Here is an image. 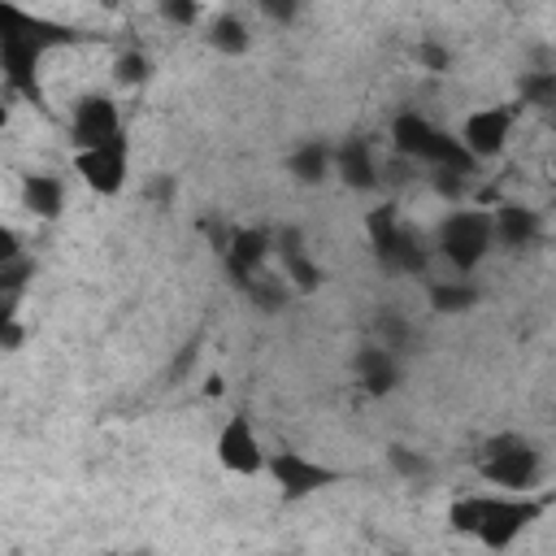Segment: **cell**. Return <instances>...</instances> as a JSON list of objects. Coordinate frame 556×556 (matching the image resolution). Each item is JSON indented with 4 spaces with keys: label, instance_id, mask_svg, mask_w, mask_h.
<instances>
[{
    "label": "cell",
    "instance_id": "obj_1",
    "mask_svg": "<svg viewBox=\"0 0 556 556\" xmlns=\"http://www.w3.org/2000/svg\"><path fill=\"white\" fill-rule=\"evenodd\" d=\"M547 513V495H508V491H473L452 500L447 526L456 534L478 539L491 552L513 547L539 517Z\"/></svg>",
    "mask_w": 556,
    "mask_h": 556
},
{
    "label": "cell",
    "instance_id": "obj_2",
    "mask_svg": "<svg viewBox=\"0 0 556 556\" xmlns=\"http://www.w3.org/2000/svg\"><path fill=\"white\" fill-rule=\"evenodd\" d=\"M65 39H70L65 26L0 0V74L13 91L39 100V61L52 43H65Z\"/></svg>",
    "mask_w": 556,
    "mask_h": 556
},
{
    "label": "cell",
    "instance_id": "obj_3",
    "mask_svg": "<svg viewBox=\"0 0 556 556\" xmlns=\"http://www.w3.org/2000/svg\"><path fill=\"white\" fill-rule=\"evenodd\" d=\"M391 148H395V156L400 161H408V165H430L434 174H473V161H469V152L456 143V135H447V130H439L430 117H421L417 109H404V113H395V122H391Z\"/></svg>",
    "mask_w": 556,
    "mask_h": 556
},
{
    "label": "cell",
    "instance_id": "obj_4",
    "mask_svg": "<svg viewBox=\"0 0 556 556\" xmlns=\"http://www.w3.org/2000/svg\"><path fill=\"white\" fill-rule=\"evenodd\" d=\"M478 473L508 495H530L543 478V452L526 439V434H495L482 443L478 456Z\"/></svg>",
    "mask_w": 556,
    "mask_h": 556
},
{
    "label": "cell",
    "instance_id": "obj_5",
    "mask_svg": "<svg viewBox=\"0 0 556 556\" xmlns=\"http://www.w3.org/2000/svg\"><path fill=\"white\" fill-rule=\"evenodd\" d=\"M365 230H369L374 256H378V265L387 274H426L430 248H426V239L413 226H404V217H400L395 204H378L365 217Z\"/></svg>",
    "mask_w": 556,
    "mask_h": 556
},
{
    "label": "cell",
    "instance_id": "obj_6",
    "mask_svg": "<svg viewBox=\"0 0 556 556\" xmlns=\"http://www.w3.org/2000/svg\"><path fill=\"white\" fill-rule=\"evenodd\" d=\"M491 248H495V239H491V213L486 208H452L434 226V252L456 274H473L491 256Z\"/></svg>",
    "mask_w": 556,
    "mask_h": 556
},
{
    "label": "cell",
    "instance_id": "obj_7",
    "mask_svg": "<svg viewBox=\"0 0 556 556\" xmlns=\"http://www.w3.org/2000/svg\"><path fill=\"white\" fill-rule=\"evenodd\" d=\"M74 174L83 178L87 191L96 195H117L130 178V143H126V130L100 148H83L74 152Z\"/></svg>",
    "mask_w": 556,
    "mask_h": 556
},
{
    "label": "cell",
    "instance_id": "obj_8",
    "mask_svg": "<svg viewBox=\"0 0 556 556\" xmlns=\"http://www.w3.org/2000/svg\"><path fill=\"white\" fill-rule=\"evenodd\" d=\"M265 469H269V478L278 482V495H282L287 504L308 500V495H317V491H326V486L339 482V469H330V465H321V460H308L304 452H291V447L265 456Z\"/></svg>",
    "mask_w": 556,
    "mask_h": 556
},
{
    "label": "cell",
    "instance_id": "obj_9",
    "mask_svg": "<svg viewBox=\"0 0 556 556\" xmlns=\"http://www.w3.org/2000/svg\"><path fill=\"white\" fill-rule=\"evenodd\" d=\"M513 122H517V109H508V104H486V109H478V113L465 117L456 143L469 152L473 165H478V161H491V156H500V152L508 148Z\"/></svg>",
    "mask_w": 556,
    "mask_h": 556
},
{
    "label": "cell",
    "instance_id": "obj_10",
    "mask_svg": "<svg viewBox=\"0 0 556 556\" xmlns=\"http://www.w3.org/2000/svg\"><path fill=\"white\" fill-rule=\"evenodd\" d=\"M117 135H122V113L104 91H91L70 109V148L74 152L100 148V143L117 139Z\"/></svg>",
    "mask_w": 556,
    "mask_h": 556
},
{
    "label": "cell",
    "instance_id": "obj_11",
    "mask_svg": "<svg viewBox=\"0 0 556 556\" xmlns=\"http://www.w3.org/2000/svg\"><path fill=\"white\" fill-rule=\"evenodd\" d=\"M213 452H217L222 469H230V473L252 478V473L265 469V447H261V439H256V430H252L248 417H230V421L217 430Z\"/></svg>",
    "mask_w": 556,
    "mask_h": 556
},
{
    "label": "cell",
    "instance_id": "obj_12",
    "mask_svg": "<svg viewBox=\"0 0 556 556\" xmlns=\"http://www.w3.org/2000/svg\"><path fill=\"white\" fill-rule=\"evenodd\" d=\"M269 256H274V230H265V226H239V230H230V243L222 252L226 274L235 278V287H243L252 274H261L269 265Z\"/></svg>",
    "mask_w": 556,
    "mask_h": 556
},
{
    "label": "cell",
    "instance_id": "obj_13",
    "mask_svg": "<svg viewBox=\"0 0 556 556\" xmlns=\"http://www.w3.org/2000/svg\"><path fill=\"white\" fill-rule=\"evenodd\" d=\"M330 174L343 178V187L352 191H374L382 182V165H378V152L369 139H343L339 148H330Z\"/></svg>",
    "mask_w": 556,
    "mask_h": 556
},
{
    "label": "cell",
    "instance_id": "obj_14",
    "mask_svg": "<svg viewBox=\"0 0 556 556\" xmlns=\"http://www.w3.org/2000/svg\"><path fill=\"white\" fill-rule=\"evenodd\" d=\"M539 235H543V217H539L530 204H521V200H500V204L491 208V239H495L500 248L521 252V248L539 243Z\"/></svg>",
    "mask_w": 556,
    "mask_h": 556
},
{
    "label": "cell",
    "instance_id": "obj_15",
    "mask_svg": "<svg viewBox=\"0 0 556 556\" xmlns=\"http://www.w3.org/2000/svg\"><path fill=\"white\" fill-rule=\"evenodd\" d=\"M352 374L369 395H391L400 387V356L378 343H365L352 352Z\"/></svg>",
    "mask_w": 556,
    "mask_h": 556
},
{
    "label": "cell",
    "instance_id": "obj_16",
    "mask_svg": "<svg viewBox=\"0 0 556 556\" xmlns=\"http://www.w3.org/2000/svg\"><path fill=\"white\" fill-rule=\"evenodd\" d=\"M22 208L39 222H56L65 213V182L56 174H22Z\"/></svg>",
    "mask_w": 556,
    "mask_h": 556
},
{
    "label": "cell",
    "instance_id": "obj_17",
    "mask_svg": "<svg viewBox=\"0 0 556 556\" xmlns=\"http://www.w3.org/2000/svg\"><path fill=\"white\" fill-rule=\"evenodd\" d=\"M208 48L213 52H222V56H243L248 48H252V30H248V22H243V13H235V9H222V13H213L208 17Z\"/></svg>",
    "mask_w": 556,
    "mask_h": 556
},
{
    "label": "cell",
    "instance_id": "obj_18",
    "mask_svg": "<svg viewBox=\"0 0 556 556\" xmlns=\"http://www.w3.org/2000/svg\"><path fill=\"white\" fill-rule=\"evenodd\" d=\"M30 278H35V261L30 256H17V261L0 265V330L9 321H17V304H22L26 287H30Z\"/></svg>",
    "mask_w": 556,
    "mask_h": 556
},
{
    "label": "cell",
    "instance_id": "obj_19",
    "mask_svg": "<svg viewBox=\"0 0 556 556\" xmlns=\"http://www.w3.org/2000/svg\"><path fill=\"white\" fill-rule=\"evenodd\" d=\"M287 174L295 178V182H326L330 178V148L326 143H317V139H308V143H300L291 156H287Z\"/></svg>",
    "mask_w": 556,
    "mask_h": 556
},
{
    "label": "cell",
    "instance_id": "obj_20",
    "mask_svg": "<svg viewBox=\"0 0 556 556\" xmlns=\"http://www.w3.org/2000/svg\"><path fill=\"white\" fill-rule=\"evenodd\" d=\"M426 295H430L434 313H469L482 300V291L473 282H465V278H439V282L426 287Z\"/></svg>",
    "mask_w": 556,
    "mask_h": 556
},
{
    "label": "cell",
    "instance_id": "obj_21",
    "mask_svg": "<svg viewBox=\"0 0 556 556\" xmlns=\"http://www.w3.org/2000/svg\"><path fill=\"white\" fill-rule=\"evenodd\" d=\"M239 291H243L261 313H278V308L291 300V287L282 282V274H265V269H261V274H252Z\"/></svg>",
    "mask_w": 556,
    "mask_h": 556
},
{
    "label": "cell",
    "instance_id": "obj_22",
    "mask_svg": "<svg viewBox=\"0 0 556 556\" xmlns=\"http://www.w3.org/2000/svg\"><path fill=\"white\" fill-rule=\"evenodd\" d=\"M374 334H378V348H387V352H395V356L413 343V326H408L395 308H378V313H374Z\"/></svg>",
    "mask_w": 556,
    "mask_h": 556
},
{
    "label": "cell",
    "instance_id": "obj_23",
    "mask_svg": "<svg viewBox=\"0 0 556 556\" xmlns=\"http://www.w3.org/2000/svg\"><path fill=\"white\" fill-rule=\"evenodd\" d=\"M521 104L552 109L556 104V70H530V74H521Z\"/></svg>",
    "mask_w": 556,
    "mask_h": 556
},
{
    "label": "cell",
    "instance_id": "obj_24",
    "mask_svg": "<svg viewBox=\"0 0 556 556\" xmlns=\"http://www.w3.org/2000/svg\"><path fill=\"white\" fill-rule=\"evenodd\" d=\"M113 78H117L122 87H139V83H148V78H152V61H148V52H139V48L122 52V56L113 61Z\"/></svg>",
    "mask_w": 556,
    "mask_h": 556
},
{
    "label": "cell",
    "instance_id": "obj_25",
    "mask_svg": "<svg viewBox=\"0 0 556 556\" xmlns=\"http://www.w3.org/2000/svg\"><path fill=\"white\" fill-rule=\"evenodd\" d=\"M387 460H391V469L400 473V478H430V456H421V452H413V447H404V443H391L387 447Z\"/></svg>",
    "mask_w": 556,
    "mask_h": 556
},
{
    "label": "cell",
    "instance_id": "obj_26",
    "mask_svg": "<svg viewBox=\"0 0 556 556\" xmlns=\"http://www.w3.org/2000/svg\"><path fill=\"white\" fill-rule=\"evenodd\" d=\"M413 61H417V70H426V74H447V70H452V48H443L439 39H417Z\"/></svg>",
    "mask_w": 556,
    "mask_h": 556
},
{
    "label": "cell",
    "instance_id": "obj_27",
    "mask_svg": "<svg viewBox=\"0 0 556 556\" xmlns=\"http://www.w3.org/2000/svg\"><path fill=\"white\" fill-rule=\"evenodd\" d=\"M161 17L174 22V26H195L204 17V4H191V0H161Z\"/></svg>",
    "mask_w": 556,
    "mask_h": 556
},
{
    "label": "cell",
    "instance_id": "obj_28",
    "mask_svg": "<svg viewBox=\"0 0 556 556\" xmlns=\"http://www.w3.org/2000/svg\"><path fill=\"white\" fill-rule=\"evenodd\" d=\"M143 191H148L152 204H174V195H178V178H174V174H161V178H152Z\"/></svg>",
    "mask_w": 556,
    "mask_h": 556
},
{
    "label": "cell",
    "instance_id": "obj_29",
    "mask_svg": "<svg viewBox=\"0 0 556 556\" xmlns=\"http://www.w3.org/2000/svg\"><path fill=\"white\" fill-rule=\"evenodd\" d=\"M17 256H26L22 235H17L13 226H4V222H0V265H9V261H17Z\"/></svg>",
    "mask_w": 556,
    "mask_h": 556
},
{
    "label": "cell",
    "instance_id": "obj_30",
    "mask_svg": "<svg viewBox=\"0 0 556 556\" xmlns=\"http://www.w3.org/2000/svg\"><path fill=\"white\" fill-rule=\"evenodd\" d=\"M434 187H439V195H447V200H460V195H465V178H460V174H434Z\"/></svg>",
    "mask_w": 556,
    "mask_h": 556
},
{
    "label": "cell",
    "instance_id": "obj_31",
    "mask_svg": "<svg viewBox=\"0 0 556 556\" xmlns=\"http://www.w3.org/2000/svg\"><path fill=\"white\" fill-rule=\"evenodd\" d=\"M22 339H26V326H22V321H9V326L0 330V348H4V352H17Z\"/></svg>",
    "mask_w": 556,
    "mask_h": 556
},
{
    "label": "cell",
    "instance_id": "obj_32",
    "mask_svg": "<svg viewBox=\"0 0 556 556\" xmlns=\"http://www.w3.org/2000/svg\"><path fill=\"white\" fill-rule=\"evenodd\" d=\"M269 17H278V22H291L295 17V4H261Z\"/></svg>",
    "mask_w": 556,
    "mask_h": 556
},
{
    "label": "cell",
    "instance_id": "obj_33",
    "mask_svg": "<svg viewBox=\"0 0 556 556\" xmlns=\"http://www.w3.org/2000/svg\"><path fill=\"white\" fill-rule=\"evenodd\" d=\"M204 395H222V378H208L204 382Z\"/></svg>",
    "mask_w": 556,
    "mask_h": 556
},
{
    "label": "cell",
    "instance_id": "obj_34",
    "mask_svg": "<svg viewBox=\"0 0 556 556\" xmlns=\"http://www.w3.org/2000/svg\"><path fill=\"white\" fill-rule=\"evenodd\" d=\"M4 126H9V109L0 104V130H4Z\"/></svg>",
    "mask_w": 556,
    "mask_h": 556
},
{
    "label": "cell",
    "instance_id": "obj_35",
    "mask_svg": "<svg viewBox=\"0 0 556 556\" xmlns=\"http://www.w3.org/2000/svg\"><path fill=\"white\" fill-rule=\"evenodd\" d=\"M130 556H148V552H130Z\"/></svg>",
    "mask_w": 556,
    "mask_h": 556
}]
</instances>
